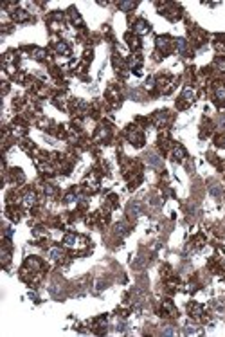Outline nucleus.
I'll list each match as a JSON object with an SVG mask.
<instances>
[{"label": "nucleus", "instance_id": "7ed1b4c3", "mask_svg": "<svg viewBox=\"0 0 225 337\" xmlns=\"http://www.w3.org/2000/svg\"><path fill=\"white\" fill-rule=\"evenodd\" d=\"M13 18H15L16 22H24V20H27V18H29V13H27V11H24V9H16V11L13 13Z\"/></svg>", "mask_w": 225, "mask_h": 337}, {"label": "nucleus", "instance_id": "6e6552de", "mask_svg": "<svg viewBox=\"0 0 225 337\" xmlns=\"http://www.w3.org/2000/svg\"><path fill=\"white\" fill-rule=\"evenodd\" d=\"M177 47H178V51H180L182 54H186V42H184L182 38H178V40H177Z\"/></svg>", "mask_w": 225, "mask_h": 337}, {"label": "nucleus", "instance_id": "9d476101", "mask_svg": "<svg viewBox=\"0 0 225 337\" xmlns=\"http://www.w3.org/2000/svg\"><path fill=\"white\" fill-rule=\"evenodd\" d=\"M216 96L220 97V99H225V87L223 85H220L216 88Z\"/></svg>", "mask_w": 225, "mask_h": 337}, {"label": "nucleus", "instance_id": "f257e3e1", "mask_svg": "<svg viewBox=\"0 0 225 337\" xmlns=\"http://www.w3.org/2000/svg\"><path fill=\"white\" fill-rule=\"evenodd\" d=\"M146 161H148V164H151L153 168H160V166H162V161H160L158 155H155V153H148Z\"/></svg>", "mask_w": 225, "mask_h": 337}, {"label": "nucleus", "instance_id": "0eeeda50", "mask_svg": "<svg viewBox=\"0 0 225 337\" xmlns=\"http://www.w3.org/2000/svg\"><path fill=\"white\" fill-rule=\"evenodd\" d=\"M133 6H135V2H121V4H119V7H121L122 11H128V9H131Z\"/></svg>", "mask_w": 225, "mask_h": 337}, {"label": "nucleus", "instance_id": "dca6fc26", "mask_svg": "<svg viewBox=\"0 0 225 337\" xmlns=\"http://www.w3.org/2000/svg\"><path fill=\"white\" fill-rule=\"evenodd\" d=\"M218 65H220V67H222V70H225V61H220V63H218Z\"/></svg>", "mask_w": 225, "mask_h": 337}, {"label": "nucleus", "instance_id": "9b49d317", "mask_svg": "<svg viewBox=\"0 0 225 337\" xmlns=\"http://www.w3.org/2000/svg\"><path fill=\"white\" fill-rule=\"evenodd\" d=\"M74 243H76V236H72V234L65 236V245H74Z\"/></svg>", "mask_w": 225, "mask_h": 337}, {"label": "nucleus", "instance_id": "39448f33", "mask_svg": "<svg viewBox=\"0 0 225 337\" xmlns=\"http://www.w3.org/2000/svg\"><path fill=\"white\" fill-rule=\"evenodd\" d=\"M175 159H178V161H180V159H184V157H186V152H184V148L182 146H177L175 148Z\"/></svg>", "mask_w": 225, "mask_h": 337}, {"label": "nucleus", "instance_id": "f3484780", "mask_svg": "<svg viewBox=\"0 0 225 337\" xmlns=\"http://www.w3.org/2000/svg\"><path fill=\"white\" fill-rule=\"evenodd\" d=\"M223 146H225V137H223Z\"/></svg>", "mask_w": 225, "mask_h": 337}, {"label": "nucleus", "instance_id": "4468645a", "mask_svg": "<svg viewBox=\"0 0 225 337\" xmlns=\"http://www.w3.org/2000/svg\"><path fill=\"white\" fill-rule=\"evenodd\" d=\"M211 193H213L214 197H220V195H222V190H220V188H216V186H213V188H211Z\"/></svg>", "mask_w": 225, "mask_h": 337}, {"label": "nucleus", "instance_id": "f8f14e48", "mask_svg": "<svg viewBox=\"0 0 225 337\" xmlns=\"http://www.w3.org/2000/svg\"><path fill=\"white\" fill-rule=\"evenodd\" d=\"M56 49H58L60 52H63V54H69V49H67V45H65V43H58V45H56Z\"/></svg>", "mask_w": 225, "mask_h": 337}, {"label": "nucleus", "instance_id": "423d86ee", "mask_svg": "<svg viewBox=\"0 0 225 337\" xmlns=\"http://www.w3.org/2000/svg\"><path fill=\"white\" fill-rule=\"evenodd\" d=\"M24 204H25V206H33V204H34V193H27Z\"/></svg>", "mask_w": 225, "mask_h": 337}, {"label": "nucleus", "instance_id": "20e7f679", "mask_svg": "<svg viewBox=\"0 0 225 337\" xmlns=\"http://www.w3.org/2000/svg\"><path fill=\"white\" fill-rule=\"evenodd\" d=\"M139 213H140V204H139V202H131L130 206H128V215L139 216Z\"/></svg>", "mask_w": 225, "mask_h": 337}, {"label": "nucleus", "instance_id": "f03ea898", "mask_svg": "<svg viewBox=\"0 0 225 337\" xmlns=\"http://www.w3.org/2000/svg\"><path fill=\"white\" fill-rule=\"evenodd\" d=\"M149 31V26H148L144 20H139L137 24H135V33H139V35H144V33H148Z\"/></svg>", "mask_w": 225, "mask_h": 337}, {"label": "nucleus", "instance_id": "1a4fd4ad", "mask_svg": "<svg viewBox=\"0 0 225 337\" xmlns=\"http://www.w3.org/2000/svg\"><path fill=\"white\" fill-rule=\"evenodd\" d=\"M193 90H191V88H186V90H184V96H182V97H184V99H187V101H193Z\"/></svg>", "mask_w": 225, "mask_h": 337}, {"label": "nucleus", "instance_id": "ddd939ff", "mask_svg": "<svg viewBox=\"0 0 225 337\" xmlns=\"http://www.w3.org/2000/svg\"><path fill=\"white\" fill-rule=\"evenodd\" d=\"M128 43H130L131 47H133V49H137L139 47V42H137V38H130V36H128Z\"/></svg>", "mask_w": 225, "mask_h": 337}, {"label": "nucleus", "instance_id": "2eb2a0df", "mask_svg": "<svg viewBox=\"0 0 225 337\" xmlns=\"http://www.w3.org/2000/svg\"><path fill=\"white\" fill-rule=\"evenodd\" d=\"M51 254H52V258H60L61 251H60V249H52V251H51Z\"/></svg>", "mask_w": 225, "mask_h": 337}]
</instances>
